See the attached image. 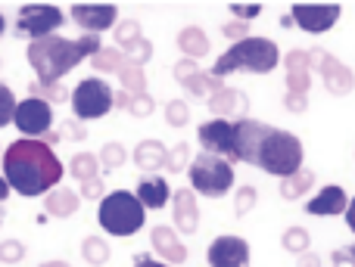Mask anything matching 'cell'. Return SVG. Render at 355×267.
Returning a JSON list of instances; mask_svg holds the SVG:
<instances>
[{"mask_svg":"<svg viewBox=\"0 0 355 267\" xmlns=\"http://www.w3.org/2000/svg\"><path fill=\"white\" fill-rule=\"evenodd\" d=\"M3 181L19 196H47L62 181V162L41 140H12L3 149Z\"/></svg>","mask_w":355,"mask_h":267,"instance_id":"obj_1","label":"cell"},{"mask_svg":"<svg viewBox=\"0 0 355 267\" xmlns=\"http://www.w3.org/2000/svg\"><path fill=\"white\" fill-rule=\"evenodd\" d=\"M25 56H28V66L35 68L41 84H60L62 75H69L78 62L87 59L78 41H69V37H60V35H47L31 41Z\"/></svg>","mask_w":355,"mask_h":267,"instance_id":"obj_2","label":"cell"},{"mask_svg":"<svg viewBox=\"0 0 355 267\" xmlns=\"http://www.w3.org/2000/svg\"><path fill=\"white\" fill-rule=\"evenodd\" d=\"M281 66V50L271 37H243V41L231 44L225 53L215 59L212 75L225 78L231 72H252V75H268Z\"/></svg>","mask_w":355,"mask_h":267,"instance_id":"obj_3","label":"cell"},{"mask_svg":"<svg viewBox=\"0 0 355 267\" xmlns=\"http://www.w3.org/2000/svg\"><path fill=\"white\" fill-rule=\"evenodd\" d=\"M97 221L103 227V233L119 239H128L147 224V208L137 202V196L131 190H112L100 199Z\"/></svg>","mask_w":355,"mask_h":267,"instance_id":"obj_4","label":"cell"},{"mask_svg":"<svg viewBox=\"0 0 355 267\" xmlns=\"http://www.w3.org/2000/svg\"><path fill=\"white\" fill-rule=\"evenodd\" d=\"M256 168L275 174L277 181L300 171L302 168V140L296 134L268 125V131L262 134V143H259V152H256Z\"/></svg>","mask_w":355,"mask_h":267,"instance_id":"obj_5","label":"cell"},{"mask_svg":"<svg viewBox=\"0 0 355 267\" xmlns=\"http://www.w3.org/2000/svg\"><path fill=\"white\" fill-rule=\"evenodd\" d=\"M187 177H190V190H193L196 196L221 199V196H227L234 187V165L218 156H209V152H196V156L190 158Z\"/></svg>","mask_w":355,"mask_h":267,"instance_id":"obj_6","label":"cell"},{"mask_svg":"<svg viewBox=\"0 0 355 267\" xmlns=\"http://www.w3.org/2000/svg\"><path fill=\"white\" fill-rule=\"evenodd\" d=\"M75 122H97L112 112V87L103 78H85L69 93Z\"/></svg>","mask_w":355,"mask_h":267,"instance_id":"obj_7","label":"cell"},{"mask_svg":"<svg viewBox=\"0 0 355 267\" xmlns=\"http://www.w3.org/2000/svg\"><path fill=\"white\" fill-rule=\"evenodd\" d=\"M62 22H66V12H62L60 6L25 3V6H19V12H16V28H12V35L37 41V37L56 35V28H62Z\"/></svg>","mask_w":355,"mask_h":267,"instance_id":"obj_8","label":"cell"},{"mask_svg":"<svg viewBox=\"0 0 355 267\" xmlns=\"http://www.w3.org/2000/svg\"><path fill=\"white\" fill-rule=\"evenodd\" d=\"M12 125L22 131V137L41 140L47 131H53V106L41 103L35 97H25L22 103H16L12 109Z\"/></svg>","mask_w":355,"mask_h":267,"instance_id":"obj_9","label":"cell"},{"mask_svg":"<svg viewBox=\"0 0 355 267\" xmlns=\"http://www.w3.org/2000/svg\"><path fill=\"white\" fill-rule=\"evenodd\" d=\"M343 16V6L340 3H293L290 19H293L296 28L309 31V35H324Z\"/></svg>","mask_w":355,"mask_h":267,"instance_id":"obj_10","label":"cell"},{"mask_svg":"<svg viewBox=\"0 0 355 267\" xmlns=\"http://www.w3.org/2000/svg\"><path fill=\"white\" fill-rule=\"evenodd\" d=\"M196 137H200L202 152H209V156H218V158H225V162L237 165L231 122H225V118H209V122H202L200 128H196Z\"/></svg>","mask_w":355,"mask_h":267,"instance_id":"obj_11","label":"cell"},{"mask_svg":"<svg viewBox=\"0 0 355 267\" xmlns=\"http://www.w3.org/2000/svg\"><path fill=\"white\" fill-rule=\"evenodd\" d=\"M206 264L209 267H252L250 243L243 237H215L206 249Z\"/></svg>","mask_w":355,"mask_h":267,"instance_id":"obj_12","label":"cell"},{"mask_svg":"<svg viewBox=\"0 0 355 267\" xmlns=\"http://www.w3.org/2000/svg\"><path fill=\"white\" fill-rule=\"evenodd\" d=\"M69 16L81 28V35H103V31L116 28L119 6L116 3H75L69 10Z\"/></svg>","mask_w":355,"mask_h":267,"instance_id":"obj_13","label":"cell"},{"mask_svg":"<svg viewBox=\"0 0 355 267\" xmlns=\"http://www.w3.org/2000/svg\"><path fill=\"white\" fill-rule=\"evenodd\" d=\"M318 50V62H315V68L321 72V81H324V91L331 93V97H346V93L355 91V75L352 68L346 66L343 59H337L334 53H327L324 47H315Z\"/></svg>","mask_w":355,"mask_h":267,"instance_id":"obj_14","label":"cell"},{"mask_svg":"<svg viewBox=\"0 0 355 267\" xmlns=\"http://www.w3.org/2000/svg\"><path fill=\"white\" fill-rule=\"evenodd\" d=\"M231 128H234V152H237V162L256 168V152H259V143H262V134L268 131V122L240 118V122H231Z\"/></svg>","mask_w":355,"mask_h":267,"instance_id":"obj_15","label":"cell"},{"mask_svg":"<svg viewBox=\"0 0 355 267\" xmlns=\"http://www.w3.org/2000/svg\"><path fill=\"white\" fill-rule=\"evenodd\" d=\"M209 112L212 118H225V122H240V118H250V97L246 91H237V87H221V91L209 93Z\"/></svg>","mask_w":355,"mask_h":267,"instance_id":"obj_16","label":"cell"},{"mask_svg":"<svg viewBox=\"0 0 355 267\" xmlns=\"http://www.w3.org/2000/svg\"><path fill=\"white\" fill-rule=\"evenodd\" d=\"M172 221L178 233H196L200 230V202H196V193L190 187L172 190Z\"/></svg>","mask_w":355,"mask_h":267,"instance_id":"obj_17","label":"cell"},{"mask_svg":"<svg viewBox=\"0 0 355 267\" xmlns=\"http://www.w3.org/2000/svg\"><path fill=\"white\" fill-rule=\"evenodd\" d=\"M150 246H153V252L159 255V261H166V264H184L190 258V252H187V246L178 239V233H175V227H168V224H156V227H150Z\"/></svg>","mask_w":355,"mask_h":267,"instance_id":"obj_18","label":"cell"},{"mask_svg":"<svg viewBox=\"0 0 355 267\" xmlns=\"http://www.w3.org/2000/svg\"><path fill=\"white\" fill-rule=\"evenodd\" d=\"M346 205H349V196H346V190L340 187V183H327V187H321L318 193L312 196V202H306V214H315V218H337V214L346 212Z\"/></svg>","mask_w":355,"mask_h":267,"instance_id":"obj_19","label":"cell"},{"mask_svg":"<svg viewBox=\"0 0 355 267\" xmlns=\"http://www.w3.org/2000/svg\"><path fill=\"white\" fill-rule=\"evenodd\" d=\"M135 196L144 208H162L172 199V187H168V181L162 174H144L141 181H137Z\"/></svg>","mask_w":355,"mask_h":267,"instance_id":"obj_20","label":"cell"},{"mask_svg":"<svg viewBox=\"0 0 355 267\" xmlns=\"http://www.w3.org/2000/svg\"><path fill=\"white\" fill-rule=\"evenodd\" d=\"M178 87H184V91L190 93V97H209V87H206V68H200V62L196 59H178L175 68H172Z\"/></svg>","mask_w":355,"mask_h":267,"instance_id":"obj_21","label":"cell"},{"mask_svg":"<svg viewBox=\"0 0 355 267\" xmlns=\"http://www.w3.org/2000/svg\"><path fill=\"white\" fill-rule=\"evenodd\" d=\"M81 208V196L78 190H69V187H53L47 196H44V212L50 218H72L75 212Z\"/></svg>","mask_w":355,"mask_h":267,"instance_id":"obj_22","label":"cell"},{"mask_svg":"<svg viewBox=\"0 0 355 267\" xmlns=\"http://www.w3.org/2000/svg\"><path fill=\"white\" fill-rule=\"evenodd\" d=\"M166 152H168V146L162 143V140H153V137H147V140H141L137 143V149H135V165L144 171V174H156V171L166 165Z\"/></svg>","mask_w":355,"mask_h":267,"instance_id":"obj_23","label":"cell"},{"mask_svg":"<svg viewBox=\"0 0 355 267\" xmlns=\"http://www.w3.org/2000/svg\"><path fill=\"white\" fill-rule=\"evenodd\" d=\"M178 50L184 53V59H196L200 62L202 56L212 50V44H209V37H206V31L200 28V25H184L181 31H178Z\"/></svg>","mask_w":355,"mask_h":267,"instance_id":"obj_24","label":"cell"},{"mask_svg":"<svg viewBox=\"0 0 355 267\" xmlns=\"http://www.w3.org/2000/svg\"><path fill=\"white\" fill-rule=\"evenodd\" d=\"M315 181H318V177H315L312 168H300V171H293V174H287V177L277 181V193H281V199L296 202L315 187Z\"/></svg>","mask_w":355,"mask_h":267,"instance_id":"obj_25","label":"cell"},{"mask_svg":"<svg viewBox=\"0 0 355 267\" xmlns=\"http://www.w3.org/2000/svg\"><path fill=\"white\" fill-rule=\"evenodd\" d=\"M141 37H144V28L137 19H119L116 28H112V41H116V47L122 50V53H128Z\"/></svg>","mask_w":355,"mask_h":267,"instance_id":"obj_26","label":"cell"},{"mask_svg":"<svg viewBox=\"0 0 355 267\" xmlns=\"http://www.w3.org/2000/svg\"><path fill=\"white\" fill-rule=\"evenodd\" d=\"M119 81H122V91L128 93V97H137V93H147V72H144L141 66H135V62H125L122 68H119Z\"/></svg>","mask_w":355,"mask_h":267,"instance_id":"obj_27","label":"cell"},{"mask_svg":"<svg viewBox=\"0 0 355 267\" xmlns=\"http://www.w3.org/2000/svg\"><path fill=\"white\" fill-rule=\"evenodd\" d=\"M125 62H128V56H125L119 47H100L97 53L91 56L94 72H110V75H119V68H122Z\"/></svg>","mask_w":355,"mask_h":267,"instance_id":"obj_28","label":"cell"},{"mask_svg":"<svg viewBox=\"0 0 355 267\" xmlns=\"http://www.w3.org/2000/svg\"><path fill=\"white\" fill-rule=\"evenodd\" d=\"M69 174L75 181H91V177H100V162H97V152H75L72 162H69Z\"/></svg>","mask_w":355,"mask_h":267,"instance_id":"obj_29","label":"cell"},{"mask_svg":"<svg viewBox=\"0 0 355 267\" xmlns=\"http://www.w3.org/2000/svg\"><path fill=\"white\" fill-rule=\"evenodd\" d=\"M110 243H106L103 237H85L81 239V258H85L91 267H103L110 261Z\"/></svg>","mask_w":355,"mask_h":267,"instance_id":"obj_30","label":"cell"},{"mask_svg":"<svg viewBox=\"0 0 355 267\" xmlns=\"http://www.w3.org/2000/svg\"><path fill=\"white\" fill-rule=\"evenodd\" d=\"M281 249H284V252H290V255H302V252L312 249V237H309L306 227L290 224L287 230L281 233Z\"/></svg>","mask_w":355,"mask_h":267,"instance_id":"obj_31","label":"cell"},{"mask_svg":"<svg viewBox=\"0 0 355 267\" xmlns=\"http://www.w3.org/2000/svg\"><path fill=\"white\" fill-rule=\"evenodd\" d=\"M97 162H100V168L103 171H116V168H122V165L128 162V149H125L119 140H110V143L100 146Z\"/></svg>","mask_w":355,"mask_h":267,"instance_id":"obj_32","label":"cell"},{"mask_svg":"<svg viewBox=\"0 0 355 267\" xmlns=\"http://www.w3.org/2000/svg\"><path fill=\"white\" fill-rule=\"evenodd\" d=\"M28 97H35V100H41V103L53 106V103H66L69 91L62 84H41V81H31V84H28Z\"/></svg>","mask_w":355,"mask_h":267,"instance_id":"obj_33","label":"cell"},{"mask_svg":"<svg viewBox=\"0 0 355 267\" xmlns=\"http://www.w3.org/2000/svg\"><path fill=\"white\" fill-rule=\"evenodd\" d=\"M315 62H318V50H302V47H296V50H290L287 56H284V66H287V72H312L315 68Z\"/></svg>","mask_w":355,"mask_h":267,"instance_id":"obj_34","label":"cell"},{"mask_svg":"<svg viewBox=\"0 0 355 267\" xmlns=\"http://www.w3.org/2000/svg\"><path fill=\"white\" fill-rule=\"evenodd\" d=\"M187 162H190V143L181 140V143H175L172 149L166 152V165H162V168H166L168 174H181V171L187 168Z\"/></svg>","mask_w":355,"mask_h":267,"instance_id":"obj_35","label":"cell"},{"mask_svg":"<svg viewBox=\"0 0 355 267\" xmlns=\"http://www.w3.org/2000/svg\"><path fill=\"white\" fill-rule=\"evenodd\" d=\"M256 202H259V190L252 187V183L237 187V196H234V214H237V218H246V214L256 208Z\"/></svg>","mask_w":355,"mask_h":267,"instance_id":"obj_36","label":"cell"},{"mask_svg":"<svg viewBox=\"0 0 355 267\" xmlns=\"http://www.w3.org/2000/svg\"><path fill=\"white\" fill-rule=\"evenodd\" d=\"M162 116H166L168 128H187V122H190V106L184 103V100H168V103L162 106Z\"/></svg>","mask_w":355,"mask_h":267,"instance_id":"obj_37","label":"cell"},{"mask_svg":"<svg viewBox=\"0 0 355 267\" xmlns=\"http://www.w3.org/2000/svg\"><path fill=\"white\" fill-rule=\"evenodd\" d=\"M125 112H131L135 118H150L156 112V100L150 97V93H137V97L128 100V109Z\"/></svg>","mask_w":355,"mask_h":267,"instance_id":"obj_38","label":"cell"},{"mask_svg":"<svg viewBox=\"0 0 355 267\" xmlns=\"http://www.w3.org/2000/svg\"><path fill=\"white\" fill-rule=\"evenodd\" d=\"M25 258V243L19 239H3L0 243V264H19Z\"/></svg>","mask_w":355,"mask_h":267,"instance_id":"obj_39","label":"cell"},{"mask_svg":"<svg viewBox=\"0 0 355 267\" xmlns=\"http://www.w3.org/2000/svg\"><path fill=\"white\" fill-rule=\"evenodd\" d=\"M309 91H312V72H287V93L309 97Z\"/></svg>","mask_w":355,"mask_h":267,"instance_id":"obj_40","label":"cell"},{"mask_svg":"<svg viewBox=\"0 0 355 267\" xmlns=\"http://www.w3.org/2000/svg\"><path fill=\"white\" fill-rule=\"evenodd\" d=\"M125 56H128V59L135 62V66H141V68H144L150 59H153V41H150V37H141V41H137Z\"/></svg>","mask_w":355,"mask_h":267,"instance_id":"obj_41","label":"cell"},{"mask_svg":"<svg viewBox=\"0 0 355 267\" xmlns=\"http://www.w3.org/2000/svg\"><path fill=\"white\" fill-rule=\"evenodd\" d=\"M19 100L12 97V91L0 81V128H6V125L12 122V109H16Z\"/></svg>","mask_w":355,"mask_h":267,"instance_id":"obj_42","label":"cell"},{"mask_svg":"<svg viewBox=\"0 0 355 267\" xmlns=\"http://www.w3.org/2000/svg\"><path fill=\"white\" fill-rule=\"evenodd\" d=\"M227 10L237 22H252L256 16H262V3H227Z\"/></svg>","mask_w":355,"mask_h":267,"instance_id":"obj_43","label":"cell"},{"mask_svg":"<svg viewBox=\"0 0 355 267\" xmlns=\"http://www.w3.org/2000/svg\"><path fill=\"white\" fill-rule=\"evenodd\" d=\"M56 134H60V140H75V143L87 140V128L81 122H75V118H66V122H62V128Z\"/></svg>","mask_w":355,"mask_h":267,"instance_id":"obj_44","label":"cell"},{"mask_svg":"<svg viewBox=\"0 0 355 267\" xmlns=\"http://www.w3.org/2000/svg\"><path fill=\"white\" fill-rule=\"evenodd\" d=\"M221 35H225L231 44H237V41H243V37H250V22H237V19H231V22L221 25Z\"/></svg>","mask_w":355,"mask_h":267,"instance_id":"obj_45","label":"cell"},{"mask_svg":"<svg viewBox=\"0 0 355 267\" xmlns=\"http://www.w3.org/2000/svg\"><path fill=\"white\" fill-rule=\"evenodd\" d=\"M78 196H81V199H103V196H106L103 177H91V181H81Z\"/></svg>","mask_w":355,"mask_h":267,"instance_id":"obj_46","label":"cell"},{"mask_svg":"<svg viewBox=\"0 0 355 267\" xmlns=\"http://www.w3.org/2000/svg\"><path fill=\"white\" fill-rule=\"evenodd\" d=\"M331 258H334V267H355V243L343 246V249H334Z\"/></svg>","mask_w":355,"mask_h":267,"instance_id":"obj_47","label":"cell"},{"mask_svg":"<svg viewBox=\"0 0 355 267\" xmlns=\"http://www.w3.org/2000/svg\"><path fill=\"white\" fill-rule=\"evenodd\" d=\"M284 109L293 112V116H302L309 109V97H300V93H284Z\"/></svg>","mask_w":355,"mask_h":267,"instance_id":"obj_48","label":"cell"},{"mask_svg":"<svg viewBox=\"0 0 355 267\" xmlns=\"http://www.w3.org/2000/svg\"><path fill=\"white\" fill-rule=\"evenodd\" d=\"M75 41L81 44V50H85V56L91 59L94 53H97L100 47H103V41H100V35H81V37H75Z\"/></svg>","mask_w":355,"mask_h":267,"instance_id":"obj_49","label":"cell"},{"mask_svg":"<svg viewBox=\"0 0 355 267\" xmlns=\"http://www.w3.org/2000/svg\"><path fill=\"white\" fill-rule=\"evenodd\" d=\"M131 267H172L166 261H159V258H153L150 252H137L135 258H131Z\"/></svg>","mask_w":355,"mask_h":267,"instance_id":"obj_50","label":"cell"},{"mask_svg":"<svg viewBox=\"0 0 355 267\" xmlns=\"http://www.w3.org/2000/svg\"><path fill=\"white\" fill-rule=\"evenodd\" d=\"M300 261H296V267H321V258L315 255V252H302V255H296Z\"/></svg>","mask_w":355,"mask_h":267,"instance_id":"obj_51","label":"cell"},{"mask_svg":"<svg viewBox=\"0 0 355 267\" xmlns=\"http://www.w3.org/2000/svg\"><path fill=\"white\" fill-rule=\"evenodd\" d=\"M128 100L131 97L125 91H112V109H122L125 112V109H128Z\"/></svg>","mask_w":355,"mask_h":267,"instance_id":"obj_52","label":"cell"},{"mask_svg":"<svg viewBox=\"0 0 355 267\" xmlns=\"http://www.w3.org/2000/svg\"><path fill=\"white\" fill-rule=\"evenodd\" d=\"M346 227H349V230L355 233V196H352V199H349V205H346Z\"/></svg>","mask_w":355,"mask_h":267,"instance_id":"obj_53","label":"cell"},{"mask_svg":"<svg viewBox=\"0 0 355 267\" xmlns=\"http://www.w3.org/2000/svg\"><path fill=\"white\" fill-rule=\"evenodd\" d=\"M6 196H10V183H6V181H3V174H0V202H3Z\"/></svg>","mask_w":355,"mask_h":267,"instance_id":"obj_54","label":"cell"},{"mask_svg":"<svg viewBox=\"0 0 355 267\" xmlns=\"http://www.w3.org/2000/svg\"><path fill=\"white\" fill-rule=\"evenodd\" d=\"M281 25H284V28H296L293 19H290V12H284V16H281Z\"/></svg>","mask_w":355,"mask_h":267,"instance_id":"obj_55","label":"cell"},{"mask_svg":"<svg viewBox=\"0 0 355 267\" xmlns=\"http://www.w3.org/2000/svg\"><path fill=\"white\" fill-rule=\"evenodd\" d=\"M37 267H72L69 261H44V264H37Z\"/></svg>","mask_w":355,"mask_h":267,"instance_id":"obj_56","label":"cell"},{"mask_svg":"<svg viewBox=\"0 0 355 267\" xmlns=\"http://www.w3.org/2000/svg\"><path fill=\"white\" fill-rule=\"evenodd\" d=\"M3 31H6V19H3V12H0V37H3Z\"/></svg>","mask_w":355,"mask_h":267,"instance_id":"obj_57","label":"cell"},{"mask_svg":"<svg viewBox=\"0 0 355 267\" xmlns=\"http://www.w3.org/2000/svg\"><path fill=\"white\" fill-rule=\"evenodd\" d=\"M0 221H3V208H0Z\"/></svg>","mask_w":355,"mask_h":267,"instance_id":"obj_58","label":"cell"},{"mask_svg":"<svg viewBox=\"0 0 355 267\" xmlns=\"http://www.w3.org/2000/svg\"><path fill=\"white\" fill-rule=\"evenodd\" d=\"M0 156H3V149H0Z\"/></svg>","mask_w":355,"mask_h":267,"instance_id":"obj_59","label":"cell"},{"mask_svg":"<svg viewBox=\"0 0 355 267\" xmlns=\"http://www.w3.org/2000/svg\"><path fill=\"white\" fill-rule=\"evenodd\" d=\"M0 68H3V62H0Z\"/></svg>","mask_w":355,"mask_h":267,"instance_id":"obj_60","label":"cell"}]
</instances>
